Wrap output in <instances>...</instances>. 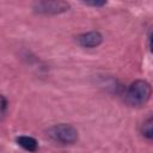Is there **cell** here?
Segmentation results:
<instances>
[{
  "label": "cell",
  "mask_w": 153,
  "mask_h": 153,
  "mask_svg": "<svg viewBox=\"0 0 153 153\" xmlns=\"http://www.w3.org/2000/svg\"><path fill=\"white\" fill-rule=\"evenodd\" d=\"M151 94H152V88L146 80H135L128 86L124 98L129 105L140 106L149 100Z\"/></svg>",
  "instance_id": "cell-1"
},
{
  "label": "cell",
  "mask_w": 153,
  "mask_h": 153,
  "mask_svg": "<svg viewBox=\"0 0 153 153\" xmlns=\"http://www.w3.org/2000/svg\"><path fill=\"white\" fill-rule=\"evenodd\" d=\"M47 135L60 145H72L78 140V130L67 123H60L50 127L47 130Z\"/></svg>",
  "instance_id": "cell-2"
},
{
  "label": "cell",
  "mask_w": 153,
  "mask_h": 153,
  "mask_svg": "<svg viewBox=\"0 0 153 153\" xmlns=\"http://www.w3.org/2000/svg\"><path fill=\"white\" fill-rule=\"evenodd\" d=\"M69 4L65 0H37L33 10L41 14H60L69 10Z\"/></svg>",
  "instance_id": "cell-3"
},
{
  "label": "cell",
  "mask_w": 153,
  "mask_h": 153,
  "mask_svg": "<svg viewBox=\"0 0 153 153\" xmlns=\"http://www.w3.org/2000/svg\"><path fill=\"white\" fill-rule=\"evenodd\" d=\"M76 42L84 48H94L103 42V36L99 31H88L79 35L76 37Z\"/></svg>",
  "instance_id": "cell-4"
},
{
  "label": "cell",
  "mask_w": 153,
  "mask_h": 153,
  "mask_svg": "<svg viewBox=\"0 0 153 153\" xmlns=\"http://www.w3.org/2000/svg\"><path fill=\"white\" fill-rule=\"evenodd\" d=\"M17 143L20 147H23L25 151H29V152H35L38 148V142L32 136H26V135L18 136L17 137Z\"/></svg>",
  "instance_id": "cell-5"
},
{
  "label": "cell",
  "mask_w": 153,
  "mask_h": 153,
  "mask_svg": "<svg viewBox=\"0 0 153 153\" xmlns=\"http://www.w3.org/2000/svg\"><path fill=\"white\" fill-rule=\"evenodd\" d=\"M141 134L146 139H148V140H151L153 137V120H152V117H148L142 123V126H141Z\"/></svg>",
  "instance_id": "cell-6"
},
{
  "label": "cell",
  "mask_w": 153,
  "mask_h": 153,
  "mask_svg": "<svg viewBox=\"0 0 153 153\" xmlns=\"http://www.w3.org/2000/svg\"><path fill=\"white\" fill-rule=\"evenodd\" d=\"M6 110H7V99L2 94H0V121L4 118Z\"/></svg>",
  "instance_id": "cell-7"
},
{
  "label": "cell",
  "mask_w": 153,
  "mask_h": 153,
  "mask_svg": "<svg viewBox=\"0 0 153 153\" xmlns=\"http://www.w3.org/2000/svg\"><path fill=\"white\" fill-rule=\"evenodd\" d=\"M81 1L92 7H102L106 4V0H81Z\"/></svg>",
  "instance_id": "cell-8"
}]
</instances>
